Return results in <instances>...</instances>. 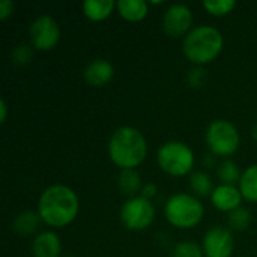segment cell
<instances>
[{
	"label": "cell",
	"mask_w": 257,
	"mask_h": 257,
	"mask_svg": "<svg viewBox=\"0 0 257 257\" xmlns=\"http://www.w3.org/2000/svg\"><path fill=\"white\" fill-rule=\"evenodd\" d=\"M241 191L233 185H220L211 194L212 205L220 211H235L241 205Z\"/></svg>",
	"instance_id": "obj_11"
},
{
	"label": "cell",
	"mask_w": 257,
	"mask_h": 257,
	"mask_svg": "<svg viewBox=\"0 0 257 257\" xmlns=\"http://www.w3.org/2000/svg\"><path fill=\"white\" fill-rule=\"evenodd\" d=\"M155 193H157V187H155L154 184H146V185L142 188V194H143V197L148 199V200H149Z\"/></svg>",
	"instance_id": "obj_27"
},
{
	"label": "cell",
	"mask_w": 257,
	"mask_h": 257,
	"mask_svg": "<svg viewBox=\"0 0 257 257\" xmlns=\"http://www.w3.org/2000/svg\"><path fill=\"white\" fill-rule=\"evenodd\" d=\"M190 185L193 188V191L199 196H208L214 193V185L212 181L209 178V175L203 173V172H196L191 175L190 179Z\"/></svg>",
	"instance_id": "obj_19"
},
{
	"label": "cell",
	"mask_w": 257,
	"mask_h": 257,
	"mask_svg": "<svg viewBox=\"0 0 257 257\" xmlns=\"http://www.w3.org/2000/svg\"><path fill=\"white\" fill-rule=\"evenodd\" d=\"M191 21H193L191 9L187 5L175 3L166 11L163 18V26L167 35L181 36L190 29Z\"/></svg>",
	"instance_id": "obj_10"
},
{
	"label": "cell",
	"mask_w": 257,
	"mask_h": 257,
	"mask_svg": "<svg viewBox=\"0 0 257 257\" xmlns=\"http://www.w3.org/2000/svg\"><path fill=\"white\" fill-rule=\"evenodd\" d=\"M166 217L173 226L188 229L200 223L203 206L190 194H175L166 203Z\"/></svg>",
	"instance_id": "obj_4"
},
{
	"label": "cell",
	"mask_w": 257,
	"mask_h": 257,
	"mask_svg": "<svg viewBox=\"0 0 257 257\" xmlns=\"http://www.w3.org/2000/svg\"><path fill=\"white\" fill-rule=\"evenodd\" d=\"M158 163L161 169L173 176L187 175L194 164L193 151L181 142H169L158 151Z\"/></svg>",
	"instance_id": "obj_5"
},
{
	"label": "cell",
	"mask_w": 257,
	"mask_h": 257,
	"mask_svg": "<svg viewBox=\"0 0 257 257\" xmlns=\"http://www.w3.org/2000/svg\"><path fill=\"white\" fill-rule=\"evenodd\" d=\"M235 0H205L203 6L212 15H226L235 8Z\"/></svg>",
	"instance_id": "obj_22"
},
{
	"label": "cell",
	"mask_w": 257,
	"mask_h": 257,
	"mask_svg": "<svg viewBox=\"0 0 257 257\" xmlns=\"http://www.w3.org/2000/svg\"><path fill=\"white\" fill-rule=\"evenodd\" d=\"M30 57H32V50H30L26 44L18 45V47L14 50V53H12V59H14V62H17V63H26V62L30 60Z\"/></svg>",
	"instance_id": "obj_24"
},
{
	"label": "cell",
	"mask_w": 257,
	"mask_h": 257,
	"mask_svg": "<svg viewBox=\"0 0 257 257\" xmlns=\"http://www.w3.org/2000/svg\"><path fill=\"white\" fill-rule=\"evenodd\" d=\"M30 38L36 50H51L59 42L60 29L51 17L42 15L30 24Z\"/></svg>",
	"instance_id": "obj_8"
},
{
	"label": "cell",
	"mask_w": 257,
	"mask_h": 257,
	"mask_svg": "<svg viewBox=\"0 0 257 257\" xmlns=\"http://www.w3.org/2000/svg\"><path fill=\"white\" fill-rule=\"evenodd\" d=\"M154 206L151 200L142 197L130 199L120 211L122 223L131 230H143L146 229L154 220Z\"/></svg>",
	"instance_id": "obj_7"
},
{
	"label": "cell",
	"mask_w": 257,
	"mask_h": 257,
	"mask_svg": "<svg viewBox=\"0 0 257 257\" xmlns=\"http://www.w3.org/2000/svg\"><path fill=\"white\" fill-rule=\"evenodd\" d=\"M68 257H75V256H68Z\"/></svg>",
	"instance_id": "obj_30"
},
{
	"label": "cell",
	"mask_w": 257,
	"mask_h": 257,
	"mask_svg": "<svg viewBox=\"0 0 257 257\" xmlns=\"http://www.w3.org/2000/svg\"><path fill=\"white\" fill-rule=\"evenodd\" d=\"M206 142L215 155H232L239 145V134L236 128L227 120H215L209 125Z\"/></svg>",
	"instance_id": "obj_6"
},
{
	"label": "cell",
	"mask_w": 257,
	"mask_h": 257,
	"mask_svg": "<svg viewBox=\"0 0 257 257\" xmlns=\"http://www.w3.org/2000/svg\"><path fill=\"white\" fill-rule=\"evenodd\" d=\"M113 0H86L83 3V11L90 20H104L110 15L111 9L114 8Z\"/></svg>",
	"instance_id": "obj_15"
},
{
	"label": "cell",
	"mask_w": 257,
	"mask_h": 257,
	"mask_svg": "<svg viewBox=\"0 0 257 257\" xmlns=\"http://www.w3.org/2000/svg\"><path fill=\"white\" fill-rule=\"evenodd\" d=\"M233 251V236L229 229L217 226L206 232L203 238V253L206 257H230Z\"/></svg>",
	"instance_id": "obj_9"
},
{
	"label": "cell",
	"mask_w": 257,
	"mask_h": 257,
	"mask_svg": "<svg viewBox=\"0 0 257 257\" xmlns=\"http://www.w3.org/2000/svg\"><path fill=\"white\" fill-rule=\"evenodd\" d=\"M251 223V215H250V211L245 209V208H238L235 211L230 212L229 215V224L232 229L235 230H245Z\"/></svg>",
	"instance_id": "obj_21"
},
{
	"label": "cell",
	"mask_w": 257,
	"mask_h": 257,
	"mask_svg": "<svg viewBox=\"0 0 257 257\" xmlns=\"http://www.w3.org/2000/svg\"><path fill=\"white\" fill-rule=\"evenodd\" d=\"M12 8H14V3L11 0H2L0 2V18L5 20L12 12Z\"/></svg>",
	"instance_id": "obj_26"
},
{
	"label": "cell",
	"mask_w": 257,
	"mask_h": 257,
	"mask_svg": "<svg viewBox=\"0 0 257 257\" xmlns=\"http://www.w3.org/2000/svg\"><path fill=\"white\" fill-rule=\"evenodd\" d=\"M116 6L120 15L130 21H140L148 14V3L145 0H119Z\"/></svg>",
	"instance_id": "obj_14"
},
{
	"label": "cell",
	"mask_w": 257,
	"mask_h": 257,
	"mask_svg": "<svg viewBox=\"0 0 257 257\" xmlns=\"http://www.w3.org/2000/svg\"><path fill=\"white\" fill-rule=\"evenodd\" d=\"M172 257H203L202 248L191 241L179 242L172 251Z\"/></svg>",
	"instance_id": "obj_23"
},
{
	"label": "cell",
	"mask_w": 257,
	"mask_h": 257,
	"mask_svg": "<svg viewBox=\"0 0 257 257\" xmlns=\"http://www.w3.org/2000/svg\"><path fill=\"white\" fill-rule=\"evenodd\" d=\"M0 111H2V117H0V122L3 123V122L6 120V104H5V101H3V99L0 101Z\"/></svg>",
	"instance_id": "obj_28"
},
{
	"label": "cell",
	"mask_w": 257,
	"mask_h": 257,
	"mask_svg": "<svg viewBox=\"0 0 257 257\" xmlns=\"http://www.w3.org/2000/svg\"><path fill=\"white\" fill-rule=\"evenodd\" d=\"M251 134H253V137H254V139L257 140V122H256V125L253 126V131H251Z\"/></svg>",
	"instance_id": "obj_29"
},
{
	"label": "cell",
	"mask_w": 257,
	"mask_h": 257,
	"mask_svg": "<svg viewBox=\"0 0 257 257\" xmlns=\"http://www.w3.org/2000/svg\"><path fill=\"white\" fill-rule=\"evenodd\" d=\"M60 250V239L53 232H42L32 244L33 257H59Z\"/></svg>",
	"instance_id": "obj_13"
},
{
	"label": "cell",
	"mask_w": 257,
	"mask_h": 257,
	"mask_svg": "<svg viewBox=\"0 0 257 257\" xmlns=\"http://www.w3.org/2000/svg\"><path fill=\"white\" fill-rule=\"evenodd\" d=\"M146 140L142 133L131 126L117 128L108 143V154L113 163L122 169L139 166L146 157Z\"/></svg>",
	"instance_id": "obj_2"
},
{
	"label": "cell",
	"mask_w": 257,
	"mask_h": 257,
	"mask_svg": "<svg viewBox=\"0 0 257 257\" xmlns=\"http://www.w3.org/2000/svg\"><path fill=\"white\" fill-rule=\"evenodd\" d=\"M241 194L250 200L257 202V166L248 167L241 176Z\"/></svg>",
	"instance_id": "obj_16"
},
{
	"label": "cell",
	"mask_w": 257,
	"mask_h": 257,
	"mask_svg": "<svg viewBox=\"0 0 257 257\" xmlns=\"http://www.w3.org/2000/svg\"><path fill=\"white\" fill-rule=\"evenodd\" d=\"M113 77V66L108 60L96 59L92 60L84 69V78L90 86H104Z\"/></svg>",
	"instance_id": "obj_12"
},
{
	"label": "cell",
	"mask_w": 257,
	"mask_h": 257,
	"mask_svg": "<svg viewBox=\"0 0 257 257\" xmlns=\"http://www.w3.org/2000/svg\"><path fill=\"white\" fill-rule=\"evenodd\" d=\"M119 188L123 194H134L140 190V176L134 169H123L119 175Z\"/></svg>",
	"instance_id": "obj_18"
},
{
	"label": "cell",
	"mask_w": 257,
	"mask_h": 257,
	"mask_svg": "<svg viewBox=\"0 0 257 257\" xmlns=\"http://www.w3.org/2000/svg\"><path fill=\"white\" fill-rule=\"evenodd\" d=\"M218 176L224 182V185H233L235 182L241 181L239 169L230 160H226V161H223L220 164V167H218Z\"/></svg>",
	"instance_id": "obj_20"
},
{
	"label": "cell",
	"mask_w": 257,
	"mask_h": 257,
	"mask_svg": "<svg viewBox=\"0 0 257 257\" xmlns=\"http://www.w3.org/2000/svg\"><path fill=\"white\" fill-rule=\"evenodd\" d=\"M223 48L220 30L211 26L193 29L184 39V53L194 63H208L214 60Z\"/></svg>",
	"instance_id": "obj_3"
},
{
	"label": "cell",
	"mask_w": 257,
	"mask_h": 257,
	"mask_svg": "<svg viewBox=\"0 0 257 257\" xmlns=\"http://www.w3.org/2000/svg\"><path fill=\"white\" fill-rule=\"evenodd\" d=\"M39 214H35L32 211L21 212L15 220H14V230L20 235H30L35 232V229L39 224Z\"/></svg>",
	"instance_id": "obj_17"
},
{
	"label": "cell",
	"mask_w": 257,
	"mask_h": 257,
	"mask_svg": "<svg viewBox=\"0 0 257 257\" xmlns=\"http://www.w3.org/2000/svg\"><path fill=\"white\" fill-rule=\"evenodd\" d=\"M205 72H206V71H203V69H200V68L190 71V81H191V84L200 86V84L203 83V80L206 78V74H205Z\"/></svg>",
	"instance_id": "obj_25"
},
{
	"label": "cell",
	"mask_w": 257,
	"mask_h": 257,
	"mask_svg": "<svg viewBox=\"0 0 257 257\" xmlns=\"http://www.w3.org/2000/svg\"><path fill=\"white\" fill-rule=\"evenodd\" d=\"M78 212V199L75 193L65 185L47 188L38 206V214L44 223L53 227H62L71 223Z\"/></svg>",
	"instance_id": "obj_1"
}]
</instances>
